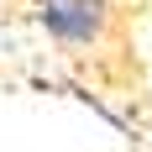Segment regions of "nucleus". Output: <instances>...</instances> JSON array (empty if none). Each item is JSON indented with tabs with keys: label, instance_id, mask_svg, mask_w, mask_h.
I'll list each match as a JSON object with an SVG mask.
<instances>
[{
	"label": "nucleus",
	"instance_id": "obj_1",
	"mask_svg": "<svg viewBox=\"0 0 152 152\" xmlns=\"http://www.w3.org/2000/svg\"><path fill=\"white\" fill-rule=\"evenodd\" d=\"M37 21H42L63 47H89V42L105 37L110 5L105 0H42V5H37Z\"/></svg>",
	"mask_w": 152,
	"mask_h": 152
}]
</instances>
